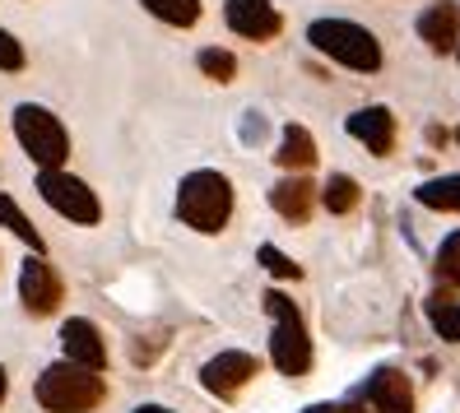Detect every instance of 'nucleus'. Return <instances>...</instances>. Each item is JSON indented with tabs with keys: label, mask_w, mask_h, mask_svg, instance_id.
I'll return each mask as SVG.
<instances>
[{
	"label": "nucleus",
	"mask_w": 460,
	"mask_h": 413,
	"mask_svg": "<svg viewBox=\"0 0 460 413\" xmlns=\"http://www.w3.org/2000/svg\"><path fill=\"white\" fill-rule=\"evenodd\" d=\"M33 400L47 409V413H93L102 400H107V381L102 372H89L79 363H51L38 372L33 381Z\"/></svg>",
	"instance_id": "f257e3e1"
},
{
	"label": "nucleus",
	"mask_w": 460,
	"mask_h": 413,
	"mask_svg": "<svg viewBox=\"0 0 460 413\" xmlns=\"http://www.w3.org/2000/svg\"><path fill=\"white\" fill-rule=\"evenodd\" d=\"M177 218L186 228L205 233V237L224 233L228 218H233V181L214 168L186 172L181 186H177Z\"/></svg>",
	"instance_id": "f03ea898"
},
{
	"label": "nucleus",
	"mask_w": 460,
	"mask_h": 413,
	"mask_svg": "<svg viewBox=\"0 0 460 413\" xmlns=\"http://www.w3.org/2000/svg\"><path fill=\"white\" fill-rule=\"evenodd\" d=\"M265 316H270V363L279 376H303L312 367V335L303 325V312L288 293H265Z\"/></svg>",
	"instance_id": "7ed1b4c3"
},
{
	"label": "nucleus",
	"mask_w": 460,
	"mask_h": 413,
	"mask_svg": "<svg viewBox=\"0 0 460 413\" xmlns=\"http://www.w3.org/2000/svg\"><path fill=\"white\" fill-rule=\"evenodd\" d=\"M307 42L331 57L344 70H358V75H376L382 70V42H376L363 23H349V19H316L307 23Z\"/></svg>",
	"instance_id": "20e7f679"
},
{
	"label": "nucleus",
	"mask_w": 460,
	"mask_h": 413,
	"mask_svg": "<svg viewBox=\"0 0 460 413\" xmlns=\"http://www.w3.org/2000/svg\"><path fill=\"white\" fill-rule=\"evenodd\" d=\"M14 140H19L23 154L38 163V172L66 168V163H70V130L42 102H19L14 107Z\"/></svg>",
	"instance_id": "39448f33"
},
{
	"label": "nucleus",
	"mask_w": 460,
	"mask_h": 413,
	"mask_svg": "<svg viewBox=\"0 0 460 413\" xmlns=\"http://www.w3.org/2000/svg\"><path fill=\"white\" fill-rule=\"evenodd\" d=\"M38 196H42L47 209H57L61 218H70V224H79V228L102 224V200H98V190H93L89 181H79L75 172H66V168L38 172Z\"/></svg>",
	"instance_id": "423d86ee"
},
{
	"label": "nucleus",
	"mask_w": 460,
	"mask_h": 413,
	"mask_svg": "<svg viewBox=\"0 0 460 413\" xmlns=\"http://www.w3.org/2000/svg\"><path fill=\"white\" fill-rule=\"evenodd\" d=\"M19 302L29 316H57L66 302V279L47 256H29L19 265Z\"/></svg>",
	"instance_id": "0eeeda50"
},
{
	"label": "nucleus",
	"mask_w": 460,
	"mask_h": 413,
	"mask_svg": "<svg viewBox=\"0 0 460 413\" xmlns=\"http://www.w3.org/2000/svg\"><path fill=\"white\" fill-rule=\"evenodd\" d=\"M261 372V363L252 353H242V348H224V353H214L209 363L200 367V385L209 395H219V400H237L242 391L252 385V376Z\"/></svg>",
	"instance_id": "6e6552de"
},
{
	"label": "nucleus",
	"mask_w": 460,
	"mask_h": 413,
	"mask_svg": "<svg viewBox=\"0 0 460 413\" xmlns=\"http://www.w3.org/2000/svg\"><path fill=\"white\" fill-rule=\"evenodd\" d=\"M224 23L237 38H247V42H270V38H279V29H284V19H279V10L270 5V0H228Z\"/></svg>",
	"instance_id": "1a4fd4ad"
},
{
	"label": "nucleus",
	"mask_w": 460,
	"mask_h": 413,
	"mask_svg": "<svg viewBox=\"0 0 460 413\" xmlns=\"http://www.w3.org/2000/svg\"><path fill=\"white\" fill-rule=\"evenodd\" d=\"M61 357H66V363L89 367V372H102V367H107L102 330H98L89 316H70V321L61 325Z\"/></svg>",
	"instance_id": "9d476101"
},
{
	"label": "nucleus",
	"mask_w": 460,
	"mask_h": 413,
	"mask_svg": "<svg viewBox=\"0 0 460 413\" xmlns=\"http://www.w3.org/2000/svg\"><path fill=\"white\" fill-rule=\"evenodd\" d=\"M344 130L354 135L358 145H367V154H376V158H386L395 149V117H391V107H382V102L358 107V112L344 121Z\"/></svg>",
	"instance_id": "9b49d317"
},
{
	"label": "nucleus",
	"mask_w": 460,
	"mask_h": 413,
	"mask_svg": "<svg viewBox=\"0 0 460 413\" xmlns=\"http://www.w3.org/2000/svg\"><path fill=\"white\" fill-rule=\"evenodd\" d=\"M367 404L372 413H414V381L400 367H382L367 381Z\"/></svg>",
	"instance_id": "f8f14e48"
},
{
	"label": "nucleus",
	"mask_w": 460,
	"mask_h": 413,
	"mask_svg": "<svg viewBox=\"0 0 460 413\" xmlns=\"http://www.w3.org/2000/svg\"><path fill=\"white\" fill-rule=\"evenodd\" d=\"M419 38L432 51H456L460 47V5L456 0H438L419 14Z\"/></svg>",
	"instance_id": "ddd939ff"
},
{
	"label": "nucleus",
	"mask_w": 460,
	"mask_h": 413,
	"mask_svg": "<svg viewBox=\"0 0 460 413\" xmlns=\"http://www.w3.org/2000/svg\"><path fill=\"white\" fill-rule=\"evenodd\" d=\"M312 205H316V186L307 177L275 181V190H270V209H275L279 218H288V224H307Z\"/></svg>",
	"instance_id": "4468645a"
},
{
	"label": "nucleus",
	"mask_w": 460,
	"mask_h": 413,
	"mask_svg": "<svg viewBox=\"0 0 460 413\" xmlns=\"http://www.w3.org/2000/svg\"><path fill=\"white\" fill-rule=\"evenodd\" d=\"M275 158H279V168H288V172L312 168V163H316V140H312V130H307V126H297V121H288Z\"/></svg>",
	"instance_id": "2eb2a0df"
},
{
	"label": "nucleus",
	"mask_w": 460,
	"mask_h": 413,
	"mask_svg": "<svg viewBox=\"0 0 460 413\" xmlns=\"http://www.w3.org/2000/svg\"><path fill=\"white\" fill-rule=\"evenodd\" d=\"M0 228H10V233H14V237H19L23 246H29L33 256H42V251H47L42 233L33 228V218H29V214L19 209V200L10 196V190H0Z\"/></svg>",
	"instance_id": "dca6fc26"
},
{
	"label": "nucleus",
	"mask_w": 460,
	"mask_h": 413,
	"mask_svg": "<svg viewBox=\"0 0 460 413\" xmlns=\"http://www.w3.org/2000/svg\"><path fill=\"white\" fill-rule=\"evenodd\" d=\"M414 200L428 205V209H442V214H460V172L423 181V186L414 190Z\"/></svg>",
	"instance_id": "f3484780"
},
{
	"label": "nucleus",
	"mask_w": 460,
	"mask_h": 413,
	"mask_svg": "<svg viewBox=\"0 0 460 413\" xmlns=\"http://www.w3.org/2000/svg\"><path fill=\"white\" fill-rule=\"evenodd\" d=\"M140 5L168 29H191L200 19V0H140Z\"/></svg>",
	"instance_id": "a211bd4d"
},
{
	"label": "nucleus",
	"mask_w": 460,
	"mask_h": 413,
	"mask_svg": "<svg viewBox=\"0 0 460 413\" xmlns=\"http://www.w3.org/2000/svg\"><path fill=\"white\" fill-rule=\"evenodd\" d=\"M428 316H432V330L447 339V344H460V302L451 293H438L428 302Z\"/></svg>",
	"instance_id": "6ab92c4d"
},
{
	"label": "nucleus",
	"mask_w": 460,
	"mask_h": 413,
	"mask_svg": "<svg viewBox=\"0 0 460 413\" xmlns=\"http://www.w3.org/2000/svg\"><path fill=\"white\" fill-rule=\"evenodd\" d=\"M358 200H363L358 181H354V177H344V172H335V177L326 181V190H321V205H326L331 214H349V209H358Z\"/></svg>",
	"instance_id": "aec40b11"
},
{
	"label": "nucleus",
	"mask_w": 460,
	"mask_h": 413,
	"mask_svg": "<svg viewBox=\"0 0 460 413\" xmlns=\"http://www.w3.org/2000/svg\"><path fill=\"white\" fill-rule=\"evenodd\" d=\"M196 66L205 70V79H214V84L237 79V57H233V51H224V47H205L200 57H196Z\"/></svg>",
	"instance_id": "412c9836"
},
{
	"label": "nucleus",
	"mask_w": 460,
	"mask_h": 413,
	"mask_svg": "<svg viewBox=\"0 0 460 413\" xmlns=\"http://www.w3.org/2000/svg\"><path fill=\"white\" fill-rule=\"evenodd\" d=\"M432 269H438V279L447 288H460V233H451L442 246H438V260H432Z\"/></svg>",
	"instance_id": "4be33fe9"
},
{
	"label": "nucleus",
	"mask_w": 460,
	"mask_h": 413,
	"mask_svg": "<svg viewBox=\"0 0 460 413\" xmlns=\"http://www.w3.org/2000/svg\"><path fill=\"white\" fill-rule=\"evenodd\" d=\"M256 260H261L270 274H275V279H303V265H297V260H288L284 251H275V246H261V251H256Z\"/></svg>",
	"instance_id": "5701e85b"
},
{
	"label": "nucleus",
	"mask_w": 460,
	"mask_h": 413,
	"mask_svg": "<svg viewBox=\"0 0 460 413\" xmlns=\"http://www.w3.org/2000/svg\"><path fill=\"white\" fill-rule=\"evenodd\" d=\"M23 66H29V51H23V42H19L10 29H0V70H5V75H19Z\"/></svg>",
	"instance_id": "b1692460"
},
{
	"label": "nucleus",
	"mask_w": 460,
	"mask_h": 413,
	"mask_svg": "<svg viewBox=\"0 0 460 413\" xmlns=\"http://www.w3.org/2000/svg\"><path fill=\"white\" fill-rule=\"evenodd\" d=\"M307 413H358L354 404H312Z\"/></svg>",
	"instance_id": "393cba45"
},
{
	"label": "nucleus",
	"mask_w": 460,
	"mask_h": 413,
	"mask_svg": "<svg viewBox=\"0 0 460 413\" xmlns=\"http://www.w3.org/2000/svg\"><path fill=\"white\" fill-rule=\"evenodd\" d=\"M130 413H172V409H168V404H135Z\"/></svg>",
	"instance_id": "a878e982"
},
{
	"label": "nucleus",
	"mask_w": 460,
	"mask_h": 413,
	"mask_svg": "<svg viewBox=\"0 0 460 413\" xmlns=\"http://www.w3.org/2000/svg\"><path fill=\"white\" fill-rule=\"evenodd\" d=\"M5 395H10V376H5V367H0V404H5Z\"/></svg>",
	"instance_id": "bb28decb"
},
{
	"label": "nucleus",
	"mask_w": 460,
	"mask_h": 413,
	"mask_svg": "<svg viewBox=\"0 0 460 413\" xmlns=\"http://www.w3.org/2000/svg\"><path fill=\"white\" fill-rule=\"evenodd\" d=\"M456 145H460V126H456Z\"/></svg>",
	"instance_id": "cd10ccee"
},
{
	"label": "nucleus",
	"mask_w": 460,
	"mask_h": 413,
	"mask_svg": "<svg viewBox=\"0 0 460 413\" xmlns=\"http://www.w3.org/2000/svg\"><path fill=\"white\" fill-rule=\"evenodd\" d=\"M456 51H460V47H456Z\"/></svg>",
	"instance_id": "c85d7f7f"
}]
</instances>
